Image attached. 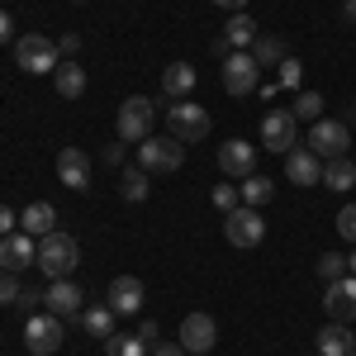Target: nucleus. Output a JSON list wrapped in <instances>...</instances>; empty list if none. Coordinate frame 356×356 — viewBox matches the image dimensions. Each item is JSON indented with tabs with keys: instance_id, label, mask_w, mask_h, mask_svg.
I'll use <instances>...</instances> for the list:
<instances>
[{
	"instance_id": "nucleus-3",
	"label": "nucleus",
	"mask_w": 356,
	"mask_h": 356,
	"mask_svg": "<svg viewBox=\"0 0 356 356\" xmlns=\"http://www.w3.org/2000/svg\"><path fill=\"white\" fill-rule=\"evenodd\" d=\"M57 43L53 38H43V33H24L19 43H15V62L24 67L29 76H48V72H57L62 62H57Z\"/></svg>"
},
{
	"instance_id": "nucleus-20",
	"label": "nucleus",
	"mask_w": 356,
	"mask_h": 356,
	"mask_svg": "<svg viewBox=\"0 0 356 356\" xmlns=\"http://www.w3.org/2000/svg\"><path fill=\"white\" fill-rule=\"evenodd\" d=\"M53 86L62 100H81L86 95V67H76V62H62L53 72Z\"/></svg>"
},
{
	"instance_id": "nucleus-25",
	"label": "nucleus",
	"mask_w": 356,
	"mask_h": 356,
	"mask_svg": "<svg viewBox=\"0 0 356 356\" xmlns=\"http://www.w3.org/2000/svg\"><path fill=\"white\" fill-rule=\"evenodd\" d=\"M323 186H328V191H352L356 186V162H347V157L323 162Z\"/></svg>"
},
{
	"instance_id": "nucleus-33",
	"label": "nucleus",
	"mask_w": 356,
	"mask_h": 356,
	"mask_svg": "<svg viewBox=\"0 0 356 356\" xmlns=\"http://www.w3.org/2000/svg\"><path fill=\"white\" fill-rule=\"evenodd\" d=\"M300 76H304V67L295 57H285V62H280V86H285V90H300Z\"/></svg>"
},
{
	"instance_id": "nucleus-11",
	"label": "nucleus",
	"mask_w": 356,
	"mask_h": 356,
	"mask_svg": "<svg viewBox=\"0 0 356 356\" xmlns=\"http://www.w3.org/2000/svg\"><path fill=\"white\" fill-rule=\"evenodd\" d=\"M219 171H223V176H233V181L257 176V147L243 143V138H228V143L219 147Z\"/></svg>"
},
{
	"instance_id": "nucleus-8",
	"label": "nucleus",
	"mask_w": 356,
	"mask_h": 356,
	"mask_svg": "<svg viewBox=\"0 0 356 356\" xmlns=\"http://www.w3.org/2000/svg\"><path fill=\"white\" fill-rule=\"evenodd\" d=\"M261 86V67L252 53H228L223 57V90L228 95H252Z\"/></svg>"
},
{
	"instance_id": "nucleus-32",
	"label": "nucleus",
	"mask_w": 356,
	"mask_h": 356,
	"mask_svg": "<svg viewBox=\"0 0 356 356\" xmlns=\"http://www.w3.org/2000/svg\"><path fill=\"white\" fill-rule=\"evenodd\" d=\"M238 186H233V181H223V186H214V195H209V200H214V209H219V214H233V209H238Z\"/></svg>"
},
{
	"instance_id": "nucleus-42",
	"label": "nucleus",
	"mask_w": 356,
	"mask_h": 356,
	"mask_svg": "<svg viewBox=\"0 0 356 356\" xmlns=\"http://www.w3.org/2000/svg\"><path fill=\"white\" fill-rule=\"evenodd\" d=\"M214 5H223V10H233V15H238V10H247V0H214Z\"/></svg>"
},
{
	"instance_id": "nucleus-39",
	"label": "nucleus",
	"mask_w": 356,
	"mask_h": 356,
	"mask_svg": "<svg viewBox=\"0 0 356 356\" xmlns=\"http://www.w3.org/2000/svg\"><path fill=\"white\" fill-rule=\"evenodd\" d=\"M152 356H191V352H186L181 342H176V347H171V342H157V347H152Z\"/></svg>"
},
{
	"instance_id": "nucleus-5",
	"label": "nucleus",
	"mask_w": 356,
	"mask_h": 356,
	"mask_svg": "<svg viewBox=\"0 0 356 356\" xmlns=\"http://www.w3.org/2000/svg\"><path fill=\"white\" fill-rule=\"evenodd\" d=\"M166 129L181 143H200V138L209 134V110L195 105V100H176V105H166Z\"/></svg>"
},
{
	"instance_id": "nucleus-31",
	"label": "nucleus",
	"mask_w": 356,
	"mask_h": 356,
	"mask_svg": "<svg viewBox=\"0 0 356 356\" xmlns=\"http://www.w3.org/2000/svg\"><path fill=\"white\" fill-rule=\"evenodd\" d=\"M342 275H347V257L323 252V257H318V280H323V285H332V280H342Z\"/></svg>"
},
{
	"instance_id": "nucleus-1",
	"label": "nucleus",
	"mask_w": 356,
	"mask_h": 356,
	"mask_svg": "<svg viewBox=\"0 0 356 356\" xmlns=\"http://www.w3.org/2000/svg\"><path fill=\"white\" fill-rule=\"evenodd\" d=\"M76 261H81V247H76V238H67V233H48V238L38 243V271L48 275V280L72 275Z\"/></svg>"
},
{
	"instance_id": "nucleus-45",
	"label": "nucleus",
	"mask_w": 356,
	"mask_h": 356,
	"mask_svg": "<svg viewBox=\"0 0 356 356\" xmlns=\"http://www.w3.org/2000/svg\"><path fill=\"white\" fill-rule=\"evenodd\" d=\"M352 356H356V347H352Z\"/></svg>"
},
{
	"instance_id": "nucleus-22",
	"label": "nucleus",
	"mask_w": 356,
	"mask_h": 356,
	"mask_svg": "<svg viewBox=\"0 0 356 356\" xmlns=\"http://www.w3.org/2000/svg\"><path fill=\"white\" fill-rule=\"evenodd\" d=\"M223 38H228V48H233V53H247V48L257 43V24H252V15L238 10V15L223 24Z\"/></svg>"
},
{
	"instance_id": "nucleus-9",
	"label": "nucleus",
	"mask_w": 356,
	"mask_h": 356,
	"mask_svg": "<svg viewBox=\"0 0 356 356\" xmlns=\"http://www.w3.org/2000/svg\"><path fill=\"white\" fill-rule=\"evenodd\" d=\"M24 347L33 356H53L62 347V318L57 314H33L24 323Z\"/></svg>"
},
{
	"instance_id": "nucleus-10",
	"label": "nucleus",
	"mask_w": 356,
	"mask_h": 356,
	"mask_svg": "<svg viewBox=\"0 0 356 356\" xmlns=\"http://www.w3.org/2000/svg\"><path fill=\"white\" fill-rule=\"evenodd\" d=\"M295 134H300V119H295L290 110H271L266 119H261V143L271 147L275 157L290 152V147H300V138H295Z\"/></svg>"
},
{
	"instance_id": "nucleus-6",
	"label": "nucleus",
	"mask_w": 356,
	"mask_h": 356,
	"mask_svg": "<svg viewBox=\"0 0 356 356\" xmlns=\"http://www.w3.org/2000/svg\"><path fill=\"white\" fill-rule=\"evenodd\" d=\"M347 147H352V134H347V124H342V119H318V124L309 129V152H314V157H323V162L347 157Z\"/></svg>"
},
{
	"instance_id": "nucleus-36",
	"label": "nucleus",
	"mask_w": 356,
	"mask_h": 356,
	"mask_svg": "<svg viewBox=\"0 0 356 356\" xmlns=\"http://www.w3.org/2000/svg\"><path fill=\"white\" fill-rule=\"evenodd\" d=\"M57 53H62V57L81 53V33H62V43H57Z\"/></svg>"
},
{
	"instance_id": "nucleus-34",
	"label": "nucleus",
	"mask_w": 356,
	"mask_h": 356,
	"mask_svg": "<svg viewBox=\"0 0 356 356\" xmlns=\"http://www.w3.org/2000/svg\"><path fill=\"white\" fill-rule=\"evenodd\" d=\"M19 280H15V271H0V304H19Z\"/></svg>"
},
{
	"instance_id": "nucleus-15",
	"label": "nucleus",
	"mask_w": 356,
	"mask_h": 356,
	"mask_svg": "<svg viewBox=\"0 0 356 356\" xmlns=\"http://www.w3.org/2000/svg\"><path fill=\"white\" fill-rule=\"evenodd\" d=\"M81 285L72 280V275H62V280H48V290H43V304H48V314L57 318H67V314H81Z\"/></svg>"
},
{
	"instance_id": "nucleus-41",
	"label": "nucleus",
	"mask_w": 356,
	"mask_h": 356,
	"mask_svg": "<svg viewBox=\"0 0 356 356\" xmlns=\"http://www.w3.org/2000/svg\"><path fill=\"white\" fill-rule=\"evenodd\" d=\"M38 300H43V290H19V304H24V309H33Z\"/></svg>"
},
{
	"instance_id": "nucleus-27",
	"label": "nucleus",
	"mask_w": 356,
	"mask_h": 356,
	"mask_svg": "<svg viewBox=\"0 0 356 356\" xmlns=\"http://www.w3.org/2000/svg\"><path fill=\"white\" fill-rule=\"evenodd\" d=\"M252 57H257V67H271V62H285V43H280L275 33H257V43H252Z\"/></svg>"
},
{
	"instance_id": "nucleus-44",
	"label": "nucleus",
	"mask_w": 356,
	"mask_h": 356,
	"mask_svg": "<svg viewBox=\"0 0 356 356\" xmlns=\"http://www.w3.org/2000/svg\"><path fill=\"white\" fill-rule=\"evenodd\" d=\"M347 271H352V275H356V252H352V257H347Z\"/></svg>"
},
{
	"instance_id": "nucleus-28",
	"label": "nucleus",
	"mask_w": 356,
	"mask_h": 356,
	"mask_svg": "<svg viewBox=\"0 0 356 356\" xmlns=\"http://www.w3.org/2000/svg\"><path fill=\"white\" fill-rule=\"evenodd\" d=\"M119 195H124L129 204H143V200H147V171H143V166L124 171V176H119Z\"/></svg>"
},
{
	"instance_id": "nucleus-37",
	"label": "nucleus",
	"mask_w": 356,
	"mask_h": 356,
	"mask_svg": "<svg viewBox=\"0 0 356 356\" xmlns=\"http://www.w3.org/2000/svg\"><path fill=\"white\" fill-rule=\"evenodd\" d=\"M15 228H19L15 209H5V204H0V238H5V233H15Z\"/></svg>"
},
{
	"instance_id": "nucleus-16",
	"label": "nucleus",
	"mask_w": 356,
	"mask_h": 356,
	"mask_svg": "<svg viewBox=\"0 0 356 356\" xmlns=\"http://www.w3.org/2000/svg\"><path fill=\"white\" fill-rule=\"evenodd\" d=\"M285 181H295V186H318V181H323V157H314L309 147H290V152H285Z\"/></svg>"
},
{
	"instance_id": "nucleus-13",
	"label": "nucleus",
	"mask_w": 356,
	"mask_h": 356,
	"mask_svg": "<svg viewBox=\"0 0 356 356\" xmlns=\"http://www.w3.org/2000/svg\"><path fill=\"white\" fill-rule=\"evenodd\" d=\"M323 309H328L332 323H356V275L347 271L342 280H332L328 295H323Z\"/></svg>"
},
{
	"instance_id": "nucleus-24",
	"label": "nucleus",
	"mask_w": 356,
	"mask_h": 356,
	"mask_svg": "<svg viewBox=\"0 0 356 356\" xmlns=\"http://www.w3.org/2000/svg\"><path fill=\"white\" fill-rule=\"evenodd\" d=\"M81 318H86V332L90 337H100V342L114 337V309L110 304H90V309H81Z\"/></svg>"
},
{
	"instance_id": "nucleus-29",
	"label": "nucleus",
	"mask_w": 356,
	"mask_h": 356,
	"mask_svg": "<svg viewBox=\"0 0 356 356\" xmlns=\"http://www.w3.org/2000/svg\"><path fill=\"white\" fill-rule=\"evenodd\" d=\"M290 114H295V119H309V124H318V119H323V95H318V90H300L295 105H290Z\"/></svg>"
},
{
	"instance_id": "nucleus-18",
	"label": "nucleus",
	"mask_w": 356,
	"mask_h": 356,
	"mask_svg": "<svg viewBox=\"0 0 356 356\" xmlns=\"http://www.w3.org/2000/svg\"><path fill=\"white\" fill-rule=\"evenodd\" d=\"M105 304H110L114 314H138V309H143V280H138V275H114Z\"/></svg>"
},
{
	"instance_id": "nucleus-17",
	"label": "nucleus",
	"mask_w": 356,
	"mask_h": 356,
	"mask_svg": "<svg viewBox=\"0 0 356 356\" xmlns=\"http://www.w3.org/2000/svg\"><path fill=\"white\" fill-rule=\"evenodd\" d=\"M57 181H62L67 191H86V186H90V162H86L81 147H62V152H57Z\"/></svg>"
},
{
	"instance_id": "nucleus-21",
	"label": "nucleus",
	"mask_w": 356,
	"mask_h": 356,
	"mask_svg": "<svg viewBox=\"0 0 356 356\" xmlns=\"http://www.w3.org/2000/svg\"><path fill=\"white\" fill-rule=\"evenodd\" d=\"M162 90L171 95V100H186V95L195 90V67L191 62H171V67L162 72Z\"/></svg>"
},
{
	"instance_id": "nucleus-12",
	"label": "nucleus",
	"mask_w": 356,
	"mask_h": 356,
	"mask_svg": "<svg viewBox=\"0 0 356 356\" xmlns=\"http://www.w3.org/2000/svg\"><path fill=\"white\" fill-rule=\"evenodd\" d=\"M24 266H38V247L24 228H15L0 238V271H24Z\"/></svg>"
},
{
	"instance_id": "nucleus-26",
	"label": "nucleus",
	"mask_w": 356,
	"mask_h": 356,
	"mask_svg": "<svg viewBox=\"0 0 356 356\" xmlns=\"http://www.w3.org/2000/svg\"><path fill=\"white\" fill-rule=\"evenodd\" d=\"M238 191H243V204L261 209V204L275 195V181H271V176H247V181H238Z\"/></svg>"
},
{
	"instance_id": "nucleus-19",
	"label": "nucleus",
	"mask_w": 356,
	"mask_h": 356,
	"mask_svg": "<svg viewBox=\"0 0 356 356\" xmlns=\"http://www.w3.org/2000/svg\"><path fill=\"white\" fill-rule=\"evenodd\" d=\"M19 228H24L29 238H48V233H57V209L48 200H33L24 214H19Z\"/></svg>"
},
{
	"instance_id": "nucleus-30",
	"label": "nucleus",
	"mask_w": 356,
	"mask_h": 356,
	"mask_svg": "<svg viewBox=\"0 0 356 356\" xmlns=\"http://www.w3.org/2000/svg\"><path fill=\"white\" fill-rule=\"evenodd\" d=\"M105 356H147V347H143L138 332H114L110 342H105Z\"/></svg>"
},
{
	"instance_id": "nucleus-43",
	"label": "nucleus",
	"mask_w": 356,
	"mask_h": 356,
	"mask_svg": "<svg viewBox=\"0 0 356 356\" xmlns=\"http://www.w3.org/2000/svg\"><path fill=\"white\" fill-rule=\"evenodd\" d=\"M342 15H347V19H356V0H347V5H342Z\"/></svg>"
},
{
	"instance_id": "nucleus-14",
	"label": "nucleus",
	"mask_w": 356,
	"mask_h": 356,
	"mask_svg": "<svg viewBox=\"0 0 356 356\" xmlns=\"http://www.w3.org/2000/svg\"><path fill=\"white\" fill-rule=\"evenodd\" d=\"M214 342H219L214 318H209V314H186V323H181V347L191 356H204V352H214Z\"/></svg>"
},
{
	"instance_id": "nucleus-7",
	"label": "nucleus",
	"mask_w": 356,
	"mask_h": 356,
	"mask_svg": "<svg viewBox=\"0 0 356 356\" xmlns=\"http://www.w3.org/2000/svg\"><path fill=\"white\" fill-rule=\"evenodd\" d=\"M223 238L233 247H257L266 238V219H261L252 204H238L233 214H223Z\"/></svg>"
},
{
	"instance_id": "nucleus-35",
	"label": "nucleus",
	"mask_w": 356,
	"mask_h": 356,
	"mask_svg": "<svg viewBox=\"0 0 356 356\" xmlns=\"http://www.w3.org/2000/svg\"><path fill=\"white\" fill-rule=\"evenodd\" d=\"M337 233H342L347 243H356V204H347V209L337 214Z\"/></svg>"
},
{
	"instance_id": "nucleus-23",
	"label": "nucleus",
	"mask_w": 356,
	"mask_h": 356,
	"mask_svg": "<svg viewBox=\"0 0 356 356\" xmlns=\"http://www.w3.org/2000/svg\"><path fill=\"white\" fill-rule=\"evenodd\" d=\"M352 332H347V323H328V328L318 332V356H352Z\"/></svg>"
},
{
	"instance_id": "nucleus-40",
	"label": "nucleus",
	"mask_w": 356,
	"mask_h": 356,
	"mask_svg": "<svg viewBox=\"0 0 356 356\" xmlns=\"http://www.w3.org/2000/svg\"><path fill=\"white\" fill-rule=\"evenodd\" d=\"M10 33H15V19H10V15L0 10V43H10Z\"/></svg>"
},
{
	"instance_id": "nucleus-2",
	"label": "nucleus",
	"mask_w": 356,
	"mask_h": 356,
	"mask_svg": "<svg viewBox=\"0 0 356 356\" xmlns=\"http://www.w3.org/2000/svg\"><path fill=\"white\" fill-rule=\"evenodd\" d=\"M152 119H157V105H152L147 95H129V100L119 105V119H114L119 143H143V138H152Z\"/></svg>"
},
{
	"instance_id": "nucleus-38",
	"label": "nucleus",
	"mask_w": 356,
	"mask_h": 356,
	"mask_svg": "<svg viewBox=\"0 0 356 356\" xmlns=\"http://www.w3.org/2000/svg\"><path fill=\"white\" fill-rule=\"evenodd\" d=\"M157 323H143V328H138V337H143V347H147V352H152V347H157Z\"/></svg>"
},
{
	"instance_id": "nucleus-4",
	"label": "nucleus",
	"mask_w": 356,
	"mask_h": 356,
	"mask_svg": "<svg viewBox=\"0 0 356 356\" xmlns=\"http://www.w3.org/2000/svg\"><path fill=\"white\" fill-rule=\"evenodd\" d=\"M186 162V143L181 138H143L138 143V166L152 176V171H181Z\"/></svg>"
}]
</instances>
